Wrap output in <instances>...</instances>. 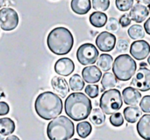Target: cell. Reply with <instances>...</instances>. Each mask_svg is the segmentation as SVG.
Returning a JSON list of instances; mask_svg holds the SVG:
<instances>
[{
	"label": "cell",
	"mask_w": 150,
	"mask_h": 140,
	"mask_svg": "<svg viewBox=\"0 0 150 140\" xmlns=\"http://www.w3.org/2000/svg\"><path fill=\"white\" fill-rule=\"evenodd\" d=\"M62 107L61 97L50 91L40 94L34 103L35 112L44 120H51L57 117L62 112Z\"/></svg>",
	"instance_id": "cell-1"
},
{
	"label": "cell",
	"mask_w": 150,
	"mask_h": 140,
	"mask_svg": "<svg viewBox=\"0 0 150 140\" xmlns=\"http://www.w3.org/2000/svg\"><path fill=\"white\" fill-rule=\"evenodd\" d=\"M65 113L74 121L85 120L92 110L90 98L83 93L75 92L70 94L65 100Z\"/></svg>",
	"instance_id": "cell-2"
},
{
	"label": "cell",
	"mask_w": 150,
	"mask_h": 140,
	"mask_svg": "<svg viewBox=\"0 0 150 140\" xmlns=\"http://www.w3.org/2000/svg\"><path fill=\"white\" fill-rule=\"evenodd\" d=\"M47 44L53 53L65 55L71 51L74 45V38L69 29L60 26L54 28L48 33Z\"/></svg>",
	"instance_id": "cell-3"
},
{
	"label": "cell",
	"mask_w": 150,
	"mask_h": 140,
	"mask_svg": "<svg viewBox=\"0 0 150 140\" xmlns=\"http://www.w3.org/2000/svg\"><path fill=\"white\" fill-rule=\"evenodd\" d=\"M74 133V124L67 117H57L47 125V135L49 140H69Z\"/></svg>",
	"instance_id": "cell-4"
},
{
	"label": "cell",
	"mask_w": 150,
	"mask_h": 140,
	"mask_svg": "<svg viewBox=\"0 0 150 140\" xmlns=\"http://www.w3.org/2000/svg\"><path fill=\"white\" fill-rule=\"evenodd\" d=\"M112 68L117 80L126 82L129 81L135 75L137 65L130 55L120 54L115 59Z\"/></svg>",
	"instance_id": "cell-5"
},
{
	"label": "cell",
	"mask_w": 150,
	"mask_h": 140,
	"mask_svg": "<svg viewBox=\"0 0 150 140\" xmlns=\"http://www.w3.org/2000/svg\"><path fill=\"white\" fill-rule=\"evenodd\" d=\"M123 105L122 96L118 89H112L104 92L100 97L99 106L101 110L107 115L117 113Z\"/></svg>",
	"instance_id": "cell-6"
},
{
	"label": "cell",
	"mask_w": 150,
	"mask_h": 140,
	"mask_svg": "<svg viewBox=\"0 0 150 140\" xmlns=\"http://www.w3.org/2000/svg\"><path fill=\"white\" fill-rule=\"evenodd\" d=\"M76 58L82 65L87 66L94 64L98 59V50L91 43L83 44L77 49Z\"/></svg>",
	"instance_id": "cell-7"
},
{
	"label": "cell",
	"mask_w": 150,
	"mask_h": 140,
	"mask_svg": "<svg viewBox=\"0 0 150 140\" xmlns=\"http://www.w3.org/2000/svg\"><path fill=\"white\" fill-rule=\"evenodd\" d=\"M18 15L11 8H3L0 10V28L4 31H12L18 25Z\"/></svg>",
	"instance_id": "cell-8"
},
{
	"label": "cell",
	"mask_w": 150,
	"mask_h": 140,
	"mask_svg": "<svg viewBox=\"0 0 150 140\" xmlns=\"http://www.w3.org/2000/svg\"><path fill=\"white\" fill-rule=\"evenodd\" d=\"M132 85L138 90L142 92L150 89V70L146 68H141L135 74Z\"/></svg>",
	"instance_id": "cell-9"
},
{
	"label": "cell",
	"mask_w": 150,
	"mask_h": 140,
	"mask_svg": "<svg viewBox=\"0 0 150 140\" xmlns=\"http://www.w3.org/2000/svg\"><path fill=\"white\" fill-rule=\"evenodd\" d=\"M96 45L100 51L110 52L116 46V37L108 32H102L96 39Z\"/></svg>",
	"instance_id": "cell-10"
},
{
	"label": "cell",
	"mask_w": 150,
	"mask_h": 140,
	"mask_svg": "<svg viewBox=\"0 0 150 140\" xmlns=\"http://www.w3.org/2000/svg\"><path fill=\"white\" fill-rule=\"evenodd\" d=\"M130 53L137 61H142L150 53V45L145 40H136L130 46Z\"/></svg>",
	"instance_id": "cell-11"
},
{
	"label": "cell",
	"mask_w": 150,
	"mask_h": 140,
	"mask_svg": "<svg viewBox=\"0 0 150 140\" xmlns=\"http://www.w3.org/2000/svg\"><path fill=\"white\" fill-rule=\"evenodd\" d=\"M75 69L74 62L69 58H62L59 59L54 64V71L62 75V76H68L73 73Z\"/></svg>",
	"instance_id": "cell-12"
},
{
	"label": "cell",
	"mask_w": 150,
	"mask_h": 140,
	"mask_svg": "<svg viewBox=\"0 0 150 140\" xmlns=\"http://www.w3.org/2000/svg\"><path fill=\"white\" fill-rule=\"evenodd\" d=\"M82 76L85 82L93 84L100 81L102 77V72L96 66H88L83 69Z\"/></svg>",
	"instance_id": "cell-13"
},
{
	"label": "cell",
	"mask_w": 150,
	"mask_h": 140,
	"mask_svg": "<svg viewBox=\"0 0 150 140\" xmlns=\"http://www.w3.org/2000/svg\"><path fill=\"white\" fill-rule=\"evenodd\" d=\"M124 103L129 106H136L142 100V94L134 88L127 87L122 92Z\"/></svg>",
	"instance_id": "cell-14"
},
{
	"label": "cell",
	"mask_w": 150,
	"mask_h": 140,
	"mask_svg": "<svg viewBox=\"0 0 150 140\" xmlns=\"http://www.w3.org/2000/svg\"><path fill=\"white\" fill-rule=\"evenodd\" d=\"M51 85L55 94L57 96H60L61 97H66V96L69 92V88L66 80L61 76L53 77L51 80Z\"/></svg>",
	"instance_id": "cell-15"
},
{
	"label": "cell",
	"mask_w": 150,
	"mask_h": 140,
	"mask_svg": "<svg viewBox=\"0 0 150 140\" xmlns=\"http://www.w3.org/2000/svg\"><path fill=\"white\" fill-rule=\"evenodd\" d=\"M149 14V9L145 5L137 4L132 7L129 13V17L131 20L135 21L136 23H142L148 18Z\"/></svg>",
	"instance_id": "cell-16"
},
{
	"label": "cell",
	"mask_w": 150,
	"mask_h": 140,
	"mask_svg": "<svg viewBox=\"0 0 150 140\" xmlns=\"http://www.w3.org/2000/svg\"><path fill=\"white\" fill-rule=\"evenodd\" d=\"M139 136L144 140H150V114H146L141 117L136 126Z\"/></svg>",
	"instance_id": "cell-17"
},
{
	"label": "cell",
	"mask_w": 150,
	"mask_h": 140,
	"mask_svg": "<svg viewBox=\"0 0 150 140\" xmlns=\"http://www.w3.org/2000/svg\"><path fill=\"white\" fill-rule=\"evenodd\" d=\"M72 11L78 15H84L91 8V0H72L70 4Z\"/></svg>",
	"instance_id": "cell-18"
},
{
	"label": "cell",
	"mask_w": 150,
	"mask_h": 140,
	"mask_svg": "<svg viewBox=\"0 0 150 140\" xmlns=\"http://www.w3.org/2000/svg\"><path fill=\"white\" fill-rule=\"evenodd\" d=\"M124 117L125 119L131 124L136 123L139 118L142 117V110L137 106H128L124 109Z\"/></svg>",
	"instance_id": "cell-19"
},
{
	"label": "cell",
	"mask_w": 150,
	"mask_h": 140,
	"mask_svg": "<svg viewBox=\"0 0 150 140\" xmlns=\"http://www.w3.org/2000/svg\"><path fill=\"white\" fill-rule=\"evenodd\" d=\"M15 131V123L11 118H0V134L3 136L11 135Z\"/></svg>",
	"instance_id": "cell-20"
},
{
	"label": "cell",
	"mask_w": 150,
	"mask_h": 140,
	"mask_svg": "<svg viewBox=\"0 0 150 140\" xmlns=\"http://www.w3.org/2000/svg\"><path fill=\"white\" fill-rule=\"evenodd\" d=\"M107 22V16L105 13L101 11H95L90 16V23L97 28L103 27Z\"/></svg>",
	"instance_id": "cell-21"
},
{
	"label": "cell",
	"mask_w": 150,
	"mask_h": 140,
	"mask_svg": "<svg viewBox=\"0 0 150 140\" xmlns=\"http://www.w3.org/2000/svg\"><path fill=\"white\" fill-rule=\"evenodd\" d=\"M112 64H113V59L110 54L107 53H102L97 61L98 68L105 72L109 71L112 68Z\"/></svg>",
	"instance_id": "cell-22"
},
{
	"label": "cell",
	"mask_w": 150,
	"mask_h": 140,
	"mask_svg": "<svg viewBox=\"0 0 150 140\" xmlns=\"http://www.w3.org/2000/svg\"><path fill=\"white\" fill-rule=\"evenodd\" d=\"M101 84L105 89H112L117 85V78L112 73L107 72L103 75Z\"/></svg>",
	"instance_id": "cell-23"
},
{
	"label": "cell",
	"mask_w": 150,
	"mask_h": 140,
	"mask_svg": "<svg viewBox=\"0 0 150 140\" xmlns=\"http://www.w3.org/2000/svg\"><path fill=\"white\" fill-rule=\"evenodd\" d=\"M91 132H92L91 125L87 121L80 122L76 125V132H77L78 136L82 139H85L88 136H90Z\"/></svg>",
	"instance_id": "cell-24"
},
{
	"label": "cell",
	"mask_w": 150,
	"mask_h": 140,
	"mask_svg": "<svg viewBox=\"0 0 150 140\" xmlns=\"http://www.w3.org/2000/svg\"><path fill=\"white\" fill-rule=\"evenodd\" d=\"M69 88L73 91H81L84 88V81L79 75H73L69 79Z\"/></svg>",
	"instance_id": "cell-25"
},
{
	"label": "cell",
	"mask_w": 150,
	"mask_h": 140,
	"mask_svg": "<svg viewBox=\"0 0 150 140\" xmlns=\"http://www.w3.org/2000/svg\"><path fill=\"white\" fill-rule=\"evenodd\" d=\"M128 35L133 39H142L145 37V30L140 25H134L128 29Z\"/></svg>",
	"instance_id": "cell-26"
},
{
	"label": "cell",
	"mask_w": 150,
	"mask_h": 140,
	"mask_svg": "<svg viewBox=\"0 0 150 140\" xmlns=\"http://www.w3.org/2000/svg\"><path fill=\"white\" fill-rule=\"evenodd\" d=\"M90 119L94 125H101L105 123V113L101 110V109H94L90 114Z\"/></svg>",
	"instance_id": "cell-27"
},
{
	"label": "cell",
	"mask_w": 150,
	"mask_h": 140,
	"mask_svg": "<svg viewBox=\"0 0 150 140\" xmlns=\"http://www.w3.org/2000/svg\"><path fill=\"white\" fill-rule=\"evenodd\" d=\"M92 6L98 11H105L110 6V0H92Z\"/></svg>",
	"instance_id": "cell-28"
},
{
	"label": "cell",
	"mask_w": 150,
	"mask_h": 140,
	"mask_svg": "<svg viewBox=\"0 0 150 140\" xmlns=\"http://www.w3.org/2000/svg\"><path fill=\"white\" fill-rule=\"evenodd\" d=\"M116 7L121 11H127L132 9L134 5V0H116Z\"/></svg>",
	"instance_id": "cell-29"
},
{
	"label": "cell",
	"mask_w": 150,
	"mask_h": 140,
	"mask_svg": "<svg viewBox=\"0 0 150 140\" xmlns=\"http://www.w3.org/2000/svg\"><path fill=\"white\" fill-rule=\"evenodd\" d=\"M110 123L114 127H120L124 124L123 115L120 112L114 113L110 117Z\"/></svg>",
	"instance_id": "cell-30"
},
{
	"label": "cell",
	"mask_w": 150,
	"mask_h": 140,
	"mask_svg": "<svg viewBox=\"0 0 150 140\" xmlns=\"http://www.w3.org/2000/svg\"><path fill=\"white\" fill-rule=\"evenodd\" d=\"M85 93L91 98H96L99 94L98 86L95 85V84H90V85L86 86L85 87Z\"/></svg>",
	"instance_id": "cell-31"
},
{
	"label": "cell",
	"mask_w": 150,
	"mask_h": 140,
	"mask_svg": "<svg viewBox=\"0 0 150 140\" xmlns=\"http://www.w3.org/2000/svg\"><path fill=\"white\" fill-rule=\"evenodd\" d=\"M141 110L145 113H150V96H145L140 102Z\"/></svg>",
	"instance_id": "cell-32"
},
{
	"label": "cell",
	"mask_w": 150,
	"mask_h": 140,
	"mask_svg": "<svg viewBox=\"0 0 150 140\" xmlns=\"http://www.w3.org/2000/svg\"><path fill=\"white\" fill-rule=\"evenodd\" d=\"M118 28H119V23H118L117 19L114 18H109V20L107 21L106 29L110 32H116L118 30Z\"/></svg>",
	"instance_id": "cell-33"
},
{
	"label": "cell",
	"mask_w": 150,
	"mask_h": 140,
	"mask_svg": "<svg viewBox=\"0 0 150 140\" xmlns=\"http://www.w3.org/2000/svg\"><path fill=\"white\" fill-rule=\"evenodd\" d=\"M129 48V43L126 39H120L117 43V49L120 53H125Z\"/></svg>",
	"instance_id": "cell-34"
},
{
	"label": "cell",
	"mask_w": 150,
	"mask_h": 140,
	"mask_svg": "<svg viewBox=\"0 0 150 140\" xmlns=\"http://www.w3.org/2000/svg\"><path fill=\"white\" fill-rule=\"evenodd\" d=\"M10 107L5 102H0V116H5L9 113Z\"/></svg>",
	"instance_id": "cell-35"
},
{
	"label": "cell",
	"mask_w": 150,
	"mask_h": 140,
	"mask_svg": "<svg viewBox=\"0 0 150 140\" xmlns=\"http://www.w3.org/2000/svg\"><path fill=\"white\" fill-rule=\"evenodd\" d=\"M120 25H121L122 27H127V26H128L131 24V18H130V17L128 15L125 14V15H123L120 18Z\"/></svg>",
	"instance_id": "cell-36"
},
{
	"label": "cell",
	"mask_w": 150,
	"mask_h": 140,
	"mask_svg": "<svg viewBox=\"0 0 150 140\" xmlns=\"http://www.w3.org/2000/svg\"><path fill=\"white\" fill-rule=\"evenodd\" d=\"M144 30L149 35H150V18H148V20L144 24Z\"/></svg>",
	"instance_id": "cell-37"
},
{
	"label": "cell",
	"mask_w": 150,
	"mask_h": 140,
	"mask_svg": "<svg viewBox=\"0 0 150 140\" xmlns=\"http://www.w3.org/2000/svg\"><path fill=\"white\" fill-rule=\"evenodd\" d=\"M5 140H20L17 136H15V135H11V136H9V137H7V139Z\"/></svg>",
	"instance_id": "cell-38"
},
{
	"label": "cell",
	"mask_w": 150,
	"mask_h": 140,
	"mask_svg": "<svg viewBox=\"0 0 150 140\" xmlns=\"http://www.w3.org/2000/svg\"><path fill=\"white\" fill-rule=\"evenodd\" d=\"M141 4H150V0H138Z\"/></svg>",
	"instance_id": "cell-39"
},
{
	"label": "cell",
	"mask_w": 150,
	"mask_h": 140,
	"mask_svg": "<svg viewBox=\"0 0 150 140\" xmlns=\"http://www.w3.org/2000/svg\"><path fill=\"white\" fill-rule=\"evenodd\" d=\"M4 4V0H0V7H2Z\"/></svg>",
	"instance_id": "cell-40"
},
{
	"label": "cell",
	"mask_w": 150,
	"mask_h": 140,
	"mask_svg": "<svg viewBox=\"0 0 150 140\" xmlns=\"http://www.w3.org/2000/svg\"><path fill=\"white\" fill-rule=\"evenodd\" d=\"M148 62H149V64L150 65V55H149V59H148Z\"/></svg>",
	"instance_id": "cell-41"
},
{
	"label": "cell",
	"mask_w": 150,
	"mask_h": 140,
	"mask_svg": "<svg viewBox=\"0 0 150 140\" xmlns=\"http://www.w3.org/2000/svg\"><path fill=\"white\" fill-rule=\"evenodd\" d=\"M72 140H80V139H72Z\"/></svg>",
	"instance_id": "cell-42"
}]
</instances>
